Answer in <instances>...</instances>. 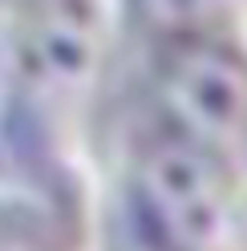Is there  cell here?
Here are the masks:
<instances>
[{
    "label": "cell",
    "mask_w": 247,
    "mask_h": 251,
    "mask_svg": "<svg viewBox=\"0 0 247 251\" xmlns=\"http://www.w3.org/2000/svg\"><path fill=\"white\" fill-rule=\"evenodd\" d=\"M227 154L162 126L130 175V227L158 251H211L227 235Z\"/></svg>",
    "instance_id": "6da1fadb"
},
{
    "label": "cell",
    "mask_w": 247,
    "mask_h": 251,
    "mask_svg": "<svg viewBox=\"0 0 247 251\" xmlns=\"http://www.w3.org/2000/svg\"><path fill=\"white\" fill-rule=\"evenodd\" d=\"M98 57V17L89 0H28L17 93L61 101L89 77Z\"/></svg>",
    "instance_id": "3957f363"
},
{
    "label": "cell",
    "mask_w": 247,
    "mask_h": 251,
    "mask_svg": "<svg viewBox=\"0 0 247 251\" xmlns=\"http://www.w3.org/2000/svg\"><path fill=\"white\" fill-rule=\"evenodd\" d=\"M130 251H158V247H154L150 239H142V235L134 231V243H130Z\"/></svg>",
    "instance_id": "8992f818"
},
{
    "label": "cell",
    "mask_w": 247,
    "mask_h": 251,
    "mask_svg": "<svg viewBox=\"0 0 247 251\" xmlns=\"http://www.w3.org/2000/svg\"><path fill=\"white\" fill-rule=\"evenodd\" d=\"M150 89L162 126L219 154L247 142V57L223 37H166Z\"/></svg>",
    "instance_id": "7a4b0ae2"
},
{
    "label": "cell",
    "mask_w": 247,
    "mask_h": 251,
    "mask_svg": "<svg viewBox=\"0 0 247 251\" xmlns=\"http://www.w3.org/2000/svg\"><path fill=\"white\" fill-rule=\"evenodd\" d=\"M28 0H0V109L17 93V61H21V33H25Z\"/></svg>",
    "instance_id": "5b68a950"
},
{
    "label": "cell",
    "mask_w": 247,
    "mask_h": 251,
    "mask_svg": "<svg viewBox=\"0 0 247 251\" xmlns=\"http://www.w3.org/2000/svg\"><path fill=\"white\" fill-rule=\"evenodd\" d=\"M142 25H150L162 41L187 37V33H211V25L227 12L231 0H134Z\"/></svg>",
    "instance_id": "277c9868"
}]
</instances>
